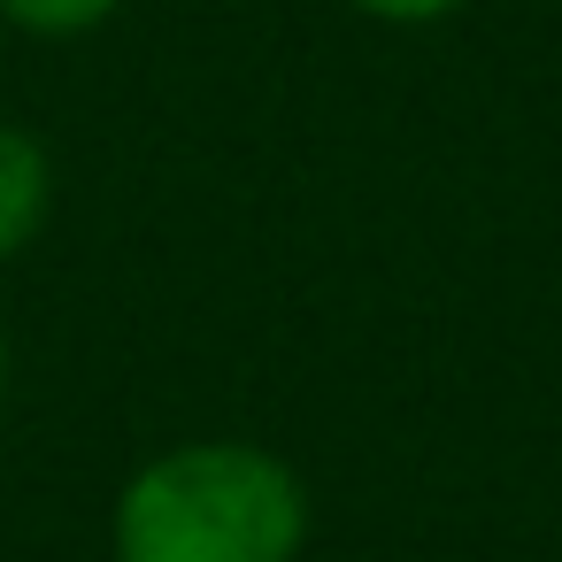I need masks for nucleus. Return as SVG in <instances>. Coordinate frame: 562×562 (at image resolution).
<instances>
[{"label": "nucleus", "instance_id": "f257e3e1", "mask_svg": "<svg viewBox=\"0 0 562 562\" xmlns=\"http://www.w3.org/2000/svg\"><path fill=\"white\" fill-rule=\"evenodd\" d=\"M109 547L116 562H301L308 485L255 439H186L124 477Z\"/></svg>", "mask_w": 562, "mask_h": 562}, {"label": "nucleus", "instance_id": "39448f33", "mask_svg": "<svg viewBox=\"0 0 562 562\" xmlns=\"http://www.w3.org/2000/svg\"><path fill=\"white\" fill-rule=\"evenodd\" d=\"M9 370L16 362H9V324H0V416H9Z\"/></svg>", "mask_w": 562, "mask_h": 562}, {"label": "nucleus", "instance_id": "f03ea898", "mask_svg": "<svg viewBox=\"0 0 562 562\" xmlns=\"http://www.w3.org/2000/svg\"><path fill=\"white\" fill-rule=\"evenodd\" d=\"M55 216V155L40 132L0 124V262H16Z\"/></svg>", "mask_w": 562, "mask_h": 562}, {"label": "nucleus", "instance_id": "7ed1b4c3", "mask_svg": "<svg viewBox=\"0 0 562 562\" xmlns=\"http://www.w3.org/2000/svg\"><path fill=\"white\" fill-rule=\"evenodd\" d=\"M116 9L124 0H0V24H16L24 40H86Z\"/></svg>", "mask_w": 562, "mask_h": 562}, {"label": "nucleus", "instance_id": "20e7f679", "mask_svg": "<svg viewBox=\"0 0 562 562\" xmlns=\"http://www.w3.org/2000/svg\"><path fill=\"white\" fill-rule=\"evenodd\" d=\"M347 9L370 24H393V32H424V24H447L454 9H470V0H347Z\"/></svg>", "mask_w": 562, "mask_h": 562}]
</instances>
